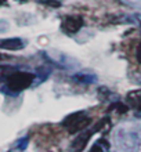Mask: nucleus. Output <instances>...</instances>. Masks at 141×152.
Masks as SVG:
<instances>
[{
    "mask_svg": "<svg viewBox=\"0 0 141 152\" xmlns=\"http://www.w3.org/2000/svg\"><path fill=\"white\" fill-rule=\"evenodd\" d=\"M35 76L29 72H15L8 76L7 79V87L11 91H22L25 88H28L32 84Z\"/></svg>",
    "mask_w": 141,
    "mask_h": 152,
    "instance_id": "obj_1",
    "label": "nucleus"
},
{
    "mask_svg": "<svg viewBox=\"0 0 141 152\" xmlns=\"http://www.w3.org/2000/svg\"><path fill=\"white\" fill-rule=\"evenodd\" d=\"M83 26V20L80 17H76V15H69V17H65L64 21H62V29H64L66 33H76L79 32Z\"/></svg>",
    "mask_w": 141,
    "mask_h": 152,
    "instance_id": "obj_2",
    "label": "nucleus"
},
{
    "mask_svg": "<svg viewBox=\"0 0 141 152\" xmlns=\"http://www.w3.org/2000/svg\"><path fill=\"white\" fill-rule=\"evenodd\" d=\"M94 134V130H87V132H82L79 136H76V138L72 141L71 144V151L72 152H82L86 148V145L89 142L90 137Z\"/></svg>",
    "mask_w": 141,
    "mask_h": 152,
    "instance_id": "obj_3",
    "label": "nucleus"
},
{
    "mask_svg": "<svg viewBox=\"0 0 141 152\" xmlns=\"http://www.w3.org/2000/svg\"><path fill=\"white\" fill-rule=\"evenodd\" d=\"M126 104L130 109L141 111V90H132L126 94Z\"/></svg>",
    "mask_w": 141,
    "mask_h": 152,
    "instance_id": "obj_4",
    "label": "nucleus"
},
{
    "mask_svg": "<svg viewBox=\"0 0 141 152\" xmlns=\"http://www.w3.org/2000/svg\"><path fill=\"white\" fill-rule=\"evenodd\" d=\"M24 42L18 37H11V39H4L0 40V48H4V50H11V51H15V50H21L24 48Z\"/></svg>",
    "mask_w": 141,
    "mask_h": 152,
    "instance_id": "obj_5",
    "label": "nucleus"
},
{
    "mask_svg": "<svg viewBox=\"0 0 141 152\" xmlns=\"http://www.w3.org/2000/svg\"><path fill=\"white\" fill-rule=\"evenodd\" d=\"M90 123H91V118L83 116L82 119H79L77 122H75L73 124H71V126L68 127V130H69L71 134H75V133H79V132H82V130H85Z\"/></svg>",
    "mask_w": 141,
    "mask_h": 152,
    "instance_id": "obj_6",
    "label": "nucleus"
},
{
    "mask_svg": "<svg viewBox=\"0 0 141 152\" xmlns=\"http://www.w3.org/2000/svg\"><path fill=\"white\" fill-rule=\"evenodd\" d=\"M83 116H85V112H73V113H71V115H68L66 118H65V120L62 122V124L66 126V127H69L71 124H73L75 122H77L79 119H82Z\"/></svg>",
    "mask_w": 141,
    "mask_h": 152,
    "instance_id": "obj_7",
    "label": "nucleus"
},
{
    "mask_svg": "<svg viewBox=\"0 0 141 152\" xmlns=\"http://www.w3.org/2000/svg\"><path fill=\"white\" fill-rule=\"evenodd\" d=\"M111 129V122H109L108 118H104V119H101L98 123L96 124V127L93 129L94 133L96 132H102V133H107Z\"/></svg>",
    "mask_w": 141,
    "mask_h": 152,
    "instance_id": "obj_8",
    "label": "nucleus"
},
{
    "mask_svg": "<svg viewBox=\"0 0 141 152\" xmlns=\"http://www.w3.org/2000/svg\"><path fill=\"white\" fill-rule=\"evenodd\" d=\"M129 109L130 108L127 107V104H122V102H115L109 107V111H116L118 113H126Z\"/></svg>",
    "mask_w": 141,
    "mask_h": 152,
    "instance_id": "obj_9",
    "label": "nucleus"
},
{
    "mask_svg": "<svg viewBox=\"0 0 141 152\" xmlns=\"http://www.w3.org/2000/svg\"><path fill=\"white\" fill-rule=\"evenodd\" d=\"M102 145H105L107 148H109V145L105 144V140H100V141H97V144H94L93 147H91V151L90 152H104Z\"/></svg>",
    "mask_w": 141,
    "mask_h": 152,
    "instance_id": "obj_10",
    "label": "nucleus"
},
{
    "mask_svg": "<svg viewBox=\"0 0 141 152\" xmlns=\"http://www.w3.org/2000/svg\"><path fill=\"white\" fill-rule=\"evenodd\" d=\"M75 80L77 82H83V83H89V82H94V77H89L87 75H76Z\"/></svg>",
    "mask_w": 141,
    "mask_h": 152,
    "instance_id": "obj_11",
    "label": "nucleus"
},
{
    "mask_svg": "<svg viewBox=\"0 0 141 152\" xmlns=\"http://www.w3.org/2000/svg\"><path fill=\"white\" fill-rule=\"evenodd\" d=\"M43 3L47 4V6H51V7H60L61 6L60 1H56V0H45Z\"/></svg>",
    "mask_w": 141,
    "mask_h": 152,
    "instance_id": "obj_12",
    "label": "nucleus"
},
{
    "mask_svg": "<svg viewBox=\"0 0 141 152\" xmlns=\"http://www.w3.org/2000/svg\"><path fill=\"white\" fill-rule=\"evenodd\" d=\"M136 57H137L138 64H141V43L138 44V47H137V53H136Z\"/></svg>",
    "mask_w": 141,
    "mask_h": 152,
    "instance_id": "obj_13",
    "label": "nucleus"
},
{
    "mask_svg": "<svg viewBox=\"0 0 141 152\" xmlns=\"http://www.w3.org/2000/svg\"><path fill=\"white\" fill-rule=\"evenodd\" d=\"M1 4H6V0H0V6H1Z\"/></svg>",
    "mask_w": 141,
    "mask_h": 152,
    "instance_id": "obj_14",
    "label": "nucleus"
},
{
    "mask_svg": "<svg viewBox=\"0 0 141 152\" xmlns=\"http://www.w3.org/2000/svg\"><path fill=\"white\" fill-rule=\"evenodd\" d=\"M1 58H3V57H1V56H0V60H1Z\"/></svg>",
    "mask_w": 141,
    "mask_h": 152,
    "instance_id": "obj_15",
    "label": "nucleus"
},
{
    "mask_svg": "<svg viewBox=\"0 0 141 152\" xmlns=\"http://www.w3.org/2000/svg\"><path fill=\"white\" fill-rule=\"evenodd\" d=\"M22 1H24V0H22Z\"/></svg>",
    "mask_w": 141,
    "mask_h": 152,
    "instance_id": "obj_16",
    "label": "nucleus"
}]
</instances>
